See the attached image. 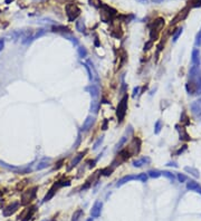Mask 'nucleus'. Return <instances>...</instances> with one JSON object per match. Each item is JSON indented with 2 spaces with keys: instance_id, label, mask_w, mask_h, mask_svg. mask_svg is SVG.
Wrapping results in <instances>:
<instances>
[{
  "instance_id": "obj_22",
  "label": "nucleus",
  "mask_w": 201,
  "mask_h": 221,
  "mask_svg": "<svg viewBox=\"0 0 201 221\" xmlns=\"http://www.w3.org/2000/svg\"><path fill=\"white\" fill-rule=\"evenodd\" d=\"M184 171L188 172V173H190L191 176H193L194 178H199V176H200L199 171L197 170V169H194V168H191V166H186V168H184Z\"/></svg>"
},
{
  "instance_id": "obj_19",
  "label": "nucleus",
  "mask_w": 201,
  "mask_h": 221,
  "mask_svg": "<svg viewBox=\"0 0 201 221\" xmlns=\"http://www.w3.org/2000/svg\"><path fill=\"white\" fill-rule=\"evenodd\" d=\"M87 91L89 92V94H91V96L93 97V98H96V97H98L99 95V89L97 86H95V85H91L89 87H87Z\"/></svg>"
},
{
  "instance_id": "obj_13",
  "label": "nucleus",
  "mask_w": 201,
  "mask_h": 221,
  "mask_svg": "<svg viewBox=\"0 0 201 221\" xmlns=\"http://www.w3.org/2000/svg\"><path fill=\"white\" fill-rule=\"evenodd\" d=\"M85 154H86V151H84V152H81V153H78V154L75 156L73 160H71V166L68 168V170H71V169H73L74 166H76L77 164H78L79 162H81L82 160H83V158L85 156Z\"/></svg>"
},
{
  "instance_id": "obj_10",
  "label": "nucleus",
  "mask_w": 201,
  "mask_h": 221,
  "mask_svg": "<svg viewBox=\"0 0 201 221\" xmlns=\"http://www.w3.org/2000/svg\"><path fill=\"white\" fill-rule=\"evenodd\" d=\"M95 121H96V119H95V117L92 116V115L87 116V118L85 119L83 125H82V131H83V132H87V131H89L93 126H94Z\"/></svg>"
},
{
  "instance_id": "obj_29",
  "label": "nucleus",
  "mask_w": 201,
  "mask_h": 221,
  "mask_svg": "<svg viewBox=\"0 0 201 221\" xmlns=\"http://www.w3.org/2000/svg\"><path fill=\"white\" fill-rule=\"evenodd\" d=\"M148 178H149V176H148V173H141V174H139V176H136V180H139V181H141V182H146L148 181Z\"/></svg>"
},
{
  "instance_id": "obj_7",
  "label": "nucleus",
  "mask_w": 201,
  "mask_h": 221,
  "mask_svg": "<svg viewBox=\"0 0 201 221\" xmlns=\"http://www.w3.org/2000/svg\"><path fill=\"white\" fill-rule=\"evenodd\" d=\"M191 61H192V66L200 67L201 64V53L199 48H193L191 53Z\"/></svg>"
},
{
  "instance_id": "obj_28",
  "label": "nucleus",
  "mask_w": 201,
  "mask_h": 221,
  "mask_svg": "<svg viewBox=\"0 0 201 221\" xmlns=\"http://www.w3.org/2000/svg\"><path fill=\"white\" fill-rule=\"evenodd\" d=\"M162 173V176H164L166 178H168L169 180L171 181V182H173V181L176 180V176H174V174L173 173H171V172H169V171H163V172H161Z\"/></svg>"
},
{
  "instance_id": "obj_18",
  "label": "nucleus",
  "mask_w": 201,
  "mask_h": 221,
  "mask_svg": "<svg viewBox=\"0 0 201 221\" xmlns=\"http://www.w3.org/2000/svg\"><path fill=\"white\" fill-rule=\"evenodd\" d=\"M200 188V184H199L198 182H196V181L193 180H190L187 182V189L190 191H194V192H197V190Z\"/></svg>"
},
{
  "instance_id": "obj_3",
  "label": "nucleus",
  "mask_w": 201,
  "mask_h": 221,
  "mask_svg": "<svg viewBox=\"0 0 201 221\" xmlns=\"http://www.w3.org/2000/svg\"><path fill=\"white\" fill-rule=\"evenodd\" d=\"M141 145H142V142H141V140L139 139L138 136L133 137V140L131 141L130 145L127 146L126 151L127 153L131 155H136L140 153V150H141Z\"/></svg>"
},
{
  "instance_id": "obj_45",
  "label": "nucleus",
  "mask_w": 201,
  "mask_h": 221,
  "mask_svg": "<svg viewBox=\"0 0 201 221\" xmlns=\"http://www.w3.org/2000/svg\"><path fill=\"white\" fill-rule=\"evenodd\" d=\"M86 221H93V219H87Z\"/></svg>"
},
{
  "instance_id": "obj_21",
  "label": "nucleus",
  "mask_w": 201,
  "mask_h": 221,
  "mask_svg": "<svg viewBox=\"0 0 201 221\" xmlns=\"http://www.w3.org/2000/svg\"><path fill=\"white\" fill-rule=\"evenodd\" d=\"M75 27H76V30H78L79 33H84L86 30V26H85V23L83 19L77 20L76 24H75Z\"/></svg>"
},
{
  "instance_id": "obj_37",
  "label": "nucleus",
  "mask_w": 201,
  "mask_h": 221,
  "mask_svg": "<svg viewBox=\"0 0 201 221\" xmlns=\"http://www.w3.org/2000/svg\"><path fill=\"white\" fill-rule=\"evenodd\" d=\"M192 7H200L201 6V0H192Z\"/></svg>"
},
{
  "instance_id": "obj_8",
  "label": "nucleus",
  "mask_w": 201,
  "mask_h": 221,
  "mask_svg": "<svg viewBox=\"0 0 201 221\" xmlns=\"http://www.w3.org/2000/svg\"><path fill=\"white\" fill-rule=\"evenodd\" d=\"M19 207H20V202H13V203L9 204L7 208L3 209V216L9 217V216H11V214H13L16 211L19 209Z\"/></svg>"
},
{
  "instance_id": "obj_23",
  "label": "nucleus",
  "mask_w": 201,
  "mask_h": 221,
  "mask_svg": "<svg viewBox=\"0 0 201 221\" xmlns=\"http://www.w3.org/2000/svg\"><path fill=\"white\" fill-rule=\"evenodd\" d=\"M49 162H50V160H43V161H40V162L38 163V164L36 165V169L37 170H43V169H46V168H48L49 165Z\"/></svg>"
},
{
  "instance_id": "obj_42",
  "label": "nucleus",
  "mask_w": 201,
  "mask_h": 221,
  "mask_svg": "<svg viewBox=\"0 0 201 221\" xmlns=\"http://www.w3.org/2000/svg\"><path fill=\"white\" fill-rule=\"evenodd\" d=\"M13 1V0H5V3H11Z\"/></svg>"
},
{
  "instance_id": "obj_30",
  "label": "nucleus",
  "mask_w": 201,
  "mask_h": 221,
  "mask_svg": "<svg viewBox=\"0 0 201 221\" xmlns=\"http://www.w3.org/2000/svg\"><path fill=\"white\" fill-rule=\"evenodd\" d=\"M194 87H196V94L201 95V77L194 83Z\"/></svg>"
},
{
  "instance_id": "obj_6",
  "label": "nucleus",
  "mask_w": 201,
  "mask_h": 221,
  "mask_svg": "<svg viewBox=\"0 0 201 221\" xmlns=\"http://www.w3.org/2000/svg\"><path fill=\"white\" fill-rule=\"evenodd\" d=\"M102 208H103V202L102 201H96L93 204L92 209H91V217L92 218H99L101 213H102Z\"/></svg>"
},
{
  "instance_id": "obj_12",
  "label": "nucleus",
  "mask_w": 201,
  "mask_h": 221,
  "mask_svg": "<svg viewBox=\"0 0 201 221\" xmlns=\"http://www.w3.org/2000/svg\"><path fill=\"white\" fill-rule=\"evenodd\" d=\"M191 107V112L193 113L197 117H199L201 115V98H199L198 101L193 102L190 105Z\"/></svg>"
},
{
  "instance_id": "obj_34",
  "label": "nucleus",
  "mask_w": 201,
  "mask_h": 221,
  "mask_svg": "<svg viewBox=\"0 0 201 221\" xmlns=\"http://www.w3.org/2000/svg\"><path fill=\"white\" fill-rule=\"evenodd\" d=\"M35 207H33V208H31L30 209V212H29V209H28V210H27V216H26L25 217V219H24V220L23 221H28L29 220V219H30V217L31 216H33V213H34V211H35Z\"/></svg>"
},
{
  "instance_id": "obj_15",
  "label": "nucleus",
  "mask_w": 201,
  "mask_h": 221,
  "mask_svg": "<svg viewBox=\"0 0 201 221\" xmlns=\"http://www.w3.org/2000/svg\"><path fill=\"white\" fill-rule=\"evenodd\" d=\"M132 180H136V176H133V174H129V176H123L122 179H120V180L117 181L116 183V187L119 188V187H122L123 184H125V183L130 182V181Z\"/></svg>"
},
{
  "instance_id": "obj_14",
  "label": "nucleus",
  "mask_w": 201,
  "mask_h": 221,
  "mask_svg": "<svg viewBox=\"0 0 201 221\" xmlns=\"http://www.w3.org/2000/svg\"><path fill=\"white\" fill-rule=\"evenodd\" d=\"M188 11H189V9L187 8V9H184V10H182V11H180V13H178V15L174 17V19H173L172 21H171V25H174V24H177V23H179V21H181V20H183L184 18L188 16Z\"/></svg>"
},
{
  "instance_id": "obj_1",
  "label": "nucleus",
  "mask_w": 201,
  "mask_h": 221,
  "mask_svg": "<svg viewBox=\"0 0 201 221\" xmlns=\"http://www.w3.org/2000/svg\"><path fill=\"white\" fill-rule=\"evenodd\" d=\"M127 95H124L123 98L121 99L120 102H119V105H117V108H116V116H117V119H119V122L122 123L125 118V115H126V111H127Z\"/></svg>"
},
{
  "instance_id": "obj_40",
  "label": "nucleus",
  "mask_w": 201,
  "mask_h": 221,
  "mask_svg": "<svg viewBox=\"0 0 201 221\" xmlns=\"http://www.w3.org/2000/svg\"><path fill=\"white\" fill-rule=\"evenodd\" d=\"M3 47H5V39H0V51L3 50Z\"/></svg>"
},
{
  "instance_id": "obj_9",
  "label": "nucleus",
  "mask_w": 201,
  "mask_h": 221,
  "mask_svg": "<svg viewBox=\"0 0 201 221\" xmlns=\"http://www.w3.org/2000/svg\"><path fill=\"white\" fill-rule=\"evenodd\" d=\"M163 26H164V19H163V18H158V19L154 20L153 27H152V29H151V34L155 31V38L158 37V34L160 33V30L163 28Z\"/></svg>"
},
{
  "instance_id": "obj_31",
  "label": "nucleus",
  "mask_w": 201,
  "mask_h": 221,
  "mask_svg": "<svg viewBox=\"0 0 201 221\" xmlns=\"http://www.w3.org/2000/svg\"><path fill=\"white\" fill-rule=\"evenodd\" d=\"M181 34H182V28H178V29H177V30H176V33L173 34V36H172V40L174 41V43H176V41L179 39V37H180V36H181Z\"/></svg>"
},
{
  "instance_id": "obj_39",
  "label": "nucleus",
  "mask_w": 201,
  "mask_h": 221,
  "mask_svg": "<svg viewBox=\"0 0 201 221\" xmlns=\"http://www.w3.org/2000/svg\"><path fill=\"white\" fill-rule=\"evenodd\" d=\"M139 91H140V87H135V88L134 89H133V97H135V96H136V95H138L139 94Z\"/></svg>"
},
{
  "instance_id": "obj_36",
  "label": "nucleus",
  "mask_w": 201,
  "mask_h": 221,
  "mask_svg": "<svg viewBox=\"0 0 201 221\" xmlns=\"http://www.w3.org/2000/svg\"><path fill=\"white\" fill-rule=\"evenodd\" d=\"M64 36H65V37H66V38L68 39V40H71V43L74 44L75 46L78 45V40H77V38H75V37H71V36H67V35H64Z\"/></svg>"
},
{
  "instance_id": "obj_41",
  "label": "nucleus",
  "mask_w": 201,
  "mask_h": 221,
  "mask_svg": "<svg viewBox=\"0 0 201 221\" xmlns=\"http://www.w3.org/2000/svg\"><path fill=\"white\" fill-rule=\"evenodd\" d=\"M167 165H168V166H172V165H173V166H176V168H177V166H178V164H176V163H174V162H172V163H168V164H167Z\"/></svg>"
},
{
  "instance_id": "obj_5",
  "label": "nucleus",
  "mask_w": 201,
  "mask_h": 221,
  "mask_svg": "<svg viewBox=\"0 0 201 221\" xmlns=\"http://www.w3.org/2000/svg\"><path fill=\"white\" fill-rule=\"evenodd\" d=\"M36 190H37V188H33L25 191L23 193V197H21V204L26 206V204L30 203L31 201L36 198Z\"/></svg>"
},
{
  "instance_id": "obj_2",
  "label": "nucleus",
  "mask_w": 201,
  "mask_h": 221,
  "mask_svg": "<svg viewBox=\"0 0 201 221\" xmlns=\"http://www.w3.org/2000/svg\"><path fill=\"white\" fill-rule=\"evenodd\" d=\"M69 184H71V182H69L68 180L67 181H57V182H55L53 184V187L47 191L46 196H45V198H44L43 202H47V201H49L51 198H54V196L56 194V192L58 191L59 188H61V187H64V186H69Z\"/></svg>"
},
{
  "instance_id": "obj_24",
  "label": "nucleus",
  "mask_w": 201,
  "mask_h": 221,
  "mask_svg": "<svg viewBox=\"0 0 201 221\" xmlns=\"http://www.w3.org/2000/svg\"><path fill=\"white\" fill-rule=\"evenodd\" d=\"M148 176H150V178H152V179H156V178H159V176H162V173L160 172V171H158V170H150V171H148Z\"/></svg>"
},
{
  "instance_id": "obj_43",
  "label": "nucleus",
  "mask_w": 201,
  "mask_h": 221,
  "mask_svg": "<svg viewBox=\"0 0 201 221\" xmlns=\"http://www.w3.org/2000/svg\"><path fill=\"white\" fill-rule=\"evenodd\" d=\"M153 1H154V3H162L163 0H153Z\"/></svg>"
},
{
  "instance_id": "obj_27",
  "label": "nucleus",
  "mask_w": 201,
  "mask_h": 221,
  "mask_svg": "<svg viewBox=\"0 0 201 221\" xmlns=\"http://www.w3.org/2000/svg\"><path fill=\"white\" fill-rule=\"evenodd\" d=\"M77 53H78V56L81 57V58H85V57L87 56V50L85 47H83V46H81V47H78V49H77Z\"/></svg>"
},
{
  "instance_id": "obj_11",
  "label": "nucleus",
  "mask_w": 201,
  "mask_h": 221,
  "mask_svg": "<svg viewBox=\"0 0 201 221\" xmlns=\"http://www.w3.org/2000/svg\"><path fill=\"white\" fill-rule=\"evenodd\" d=\"M151 163V159L149 156H143L141 159H136L132 162V165L134 168H142L144 164H150Z\"/></svg>"
},
{
  "instance_id": "obj_46",
  "label": "nucleus",
  "mask_w": 201,
  "mask_h": 221,
  "mask_svg": "<svg viewBox=\"0 0 201 221\" xmlns=\"http://www.w3.org/2000/svg\"><path fill=\"white\" fill-rule=\"evenodd\" d=\"M199 118H200V121H201V115H200V116H199Z\"/></svg>"
},
{
  "instance_id": "obj_32",
  "label": "nucleus",
  "mask_w": 201,
  "mask_h": 221,
  "mask_svg": "<svg viewBox=\"0 0 201 221\" xmlns=\"http://www.w3.org/2000/svg\"><path fill=\"white\" fill-rule=\"evenodd\" d=\"M103 141H104V137L103 136H101V137H98V140L96 141V142L94 143V145H93V150H97L101 145H102V143H103Z\"/></svg>"
},
{
  "instance_id": "obj_25",
  "label": "nucleus",
  "mask_w": 201,
  "mask_h": 221,
  "mask_svg": "<svg viewBox=\"0 0 201 221\" xmlns=\"http://www.w3.org/2000/svg\"><path fill=\"white\" fill-rule=\"evenodd\" d=\"M98 109H99V103L97 102V101H93V102L91 103V112L96 114V113L98 112Z\"/></svg>"
},
{
  "instance_id": "obj_38",
  "label": "nucleus",
  "mask_w": 201,
  "mask_h": 221,
  "mask_svg": "<svg viewBox=\"0 0 201 221\" xmlns=\"http://www.w3.org/2000/svg\"><path fill=\"white\" fill-rule=\"evenodd\" d=\"M151 46H152V40L148 41V43L145 44V46H144V50H149V49H150Z\"/></svg>"
},
{
  "instance_id": "obj_20",
  "label": "nucleus",
  "mask_w": 201,
  "mask_h": 221,
  "mask_svg": "<svg viewBox=\"0 0 201 221\" xmlns=\"http://www.w3.org/2000/svg\"><path fill=\"white\" fill-rule=\"evenodd\" d=\"M83 217H84V211L82 209H78V210L75 211L73 217H71V221H81Z\"/></svg>"
},
{
  "instance_id": "obj_44",
  "label": "nucleus",
  "mask_w": 201,
  "mask_h": 221,
  "mask_svg": "<svg viewBox=\"0 0 201 221\" xmlns=\"http://www.w3.org/2000/svg\"><path fill=\"white\" fill-rule=\"evenodd\" d=\"M197 192H198V193H200V194H201V186H200V188H199L198 190H197Z\"/></svg>"
},
{
  "instance_id": "obj_26",
  "label": "nucleus",
  "mask_w": 201,
  "mask_h": 221,
  "mask_svg": "<svg viewBox=\"0 0 201 221\" xmlns=\"http://www.w3.org/2000/svg\"><path fill=\"white\" fill-rule=\"evenodd\" d=\"M162 127H163L162 122H161L160 119H158V121L155 122V124H154V133L155 134H159V133L161 132V130H162Z\"/></svg>"
},
{
  "instance_id": "obj_17",
  "label": "nucleus",
  "mask_w": 201,
  "mask_h": 221,
  "mask_svg": "<svg viewBox=\"0 0 201 221\" xmlns=\"http://www.w3.org/2000/svg\"><path fill=\"white\" fill-rule=\"evenodd\" d=\"M126 142H127V136H126V135H124V136L121 137L120 141L116 143V145H115V147H114V152L120 151L121 149H122V147L124 146L125 144H126Z\"/></svg>"
},
{
  "instance_id": "obj_16",
  "label": "nucleus",
  "mask_w": 201,
  "mask_h": 221,
  "mask_svg": "<svg viewBox=\"0 0 201 221\" xmlns=\"http://www.w3.org/2000/svg\"><path fill=\"white\" fill-rule=\"evenodd\" d=\"M177 129H178L179 134H180V140H182V141H189L190 140V136H189V134L187 133V131H186L184 127H180V126L177 125Z\"/></svg>"
},
{
  "instance_id": "obj_4",
  "label": "nucleus",
  "mask_w": 201,
  "mask_h": 221,
  "mask_svg": "<svg viewBox=\"0 0 201 221\" xmlns=\"http://www.w3.org/2000/svg\"><path fill=\"white\" fill-rule=\"evenodd\" d=\"M66 15H67V18H68V21H74V20H76V18L81 15V9H79L75 3L67 5Z\"/></svg>"
},
{
  "instance_id": "obj_33",
  "label": "nucleus",
  "mask_w": 201,
  "mask_h": 221,
  "mask_svg": "<svg viewBox=\"0 0 201 221\" xmlns=\"http://www.w3.org/2000/svg\"><path fill=\"white\" fill-rule=\"evenodd\" d=\"M177 179H178V181L179 182H181V183L186 182V181L188 180L187 176H184V174H182V173H178V174H177Z\"/></svg>"
},
{
  "instance_id": "obj_35",
  "label": "nucleus",
  "mask_w": 201,
  "mask_h": 221,
  "mask_svg": "<svg viewBox=\"0 0 201 221\" xmlns=\"http://www.w3.org/2000/svg\"><path fill=\"white\" fill-rule=\"evenodd\" d=\"M194 44H196L197 47H198V46H201V30H199V33L197 34L196 40H194Z\"/></svg>"
}]
</instances>
